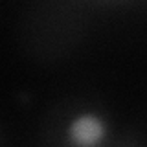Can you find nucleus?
Listing matches in <instances>:
<instances>
[{"instance_id": "nucleus-1", "label": "nucleus", "mask_w": 147, "mask_h": 147, "mask_svg": "<svg viewBox=\"0 0 147 147\" xmlns=\"http://www.w3.org/2000/svg\"><path fill=\"white\" fill-rule=\"evenodd\" d=\"M107 134V125L98 114L85 112L76 116L68 125V138L72 144L90 147L98 145Z\"/></svg>"}]
</instances>
